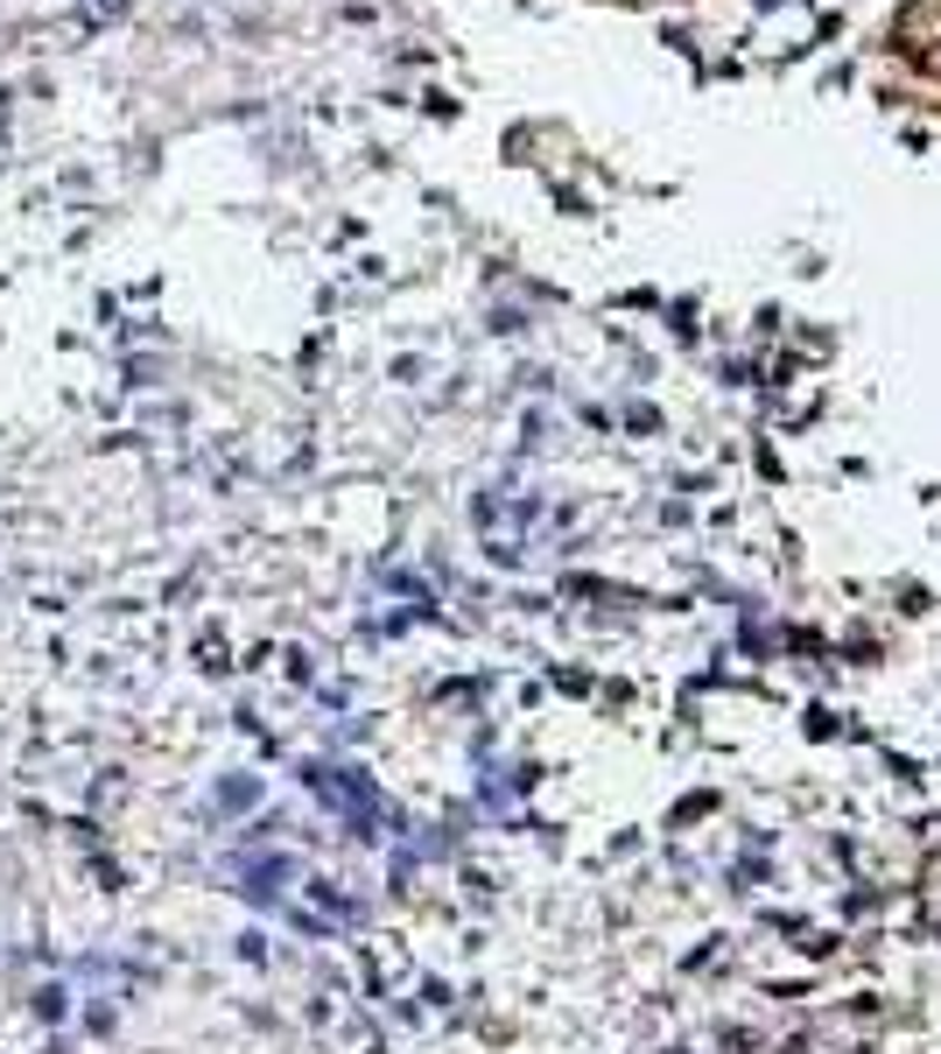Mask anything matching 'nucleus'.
I'll list each match as a JSON object with an SVG mask.
<instances>
[{
    "label": "nucleus",
    "instance_id": "obj_1",
    "mask_svg": "<svg viewBox=\"0 0 941 1054\" xmlns=\"http://www.w3.org/2000/svg\"><path fill=\"white\" fill-rule=\"evenodd\" d=\"M914 71H920V78H941V42H928V50H914Z\"/></svg>",
    "mask_w": 941,
    "mask_h": 1054
}]
</instances>
